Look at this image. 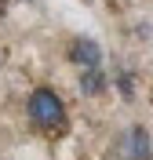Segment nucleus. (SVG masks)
I'll return each mask as SVG.
<instances>
[{
  "label": "nucleus",
  "instance_id": "obj_3",
  "mask_svg": "<svg viewBox=\"0 0 153 160\" xmlns=\"http://www.w3.org/2000/svg\"><path fill=\"white\" fill-rule=\"evenodd\" d=\"M124 160H150V135H146V128H131L124 135Z\"/></svg>",
  "mask_w": 153,
  "mask_h": 160
},
{
  "label": "nucleus",
  "instance_id": "obj_2",
  "mask_svg": "<svg viewBox=\"0 0 153 160\" xmlns=\"http://www.w3.org/2000/svg\"><path fill=\"white\" fill-rule=\"evenodd\" d=\"M69 58L77 62V66H84V69H99V66H102V48H99V40H91V37L73 40Z\"/></svg>",
  "mask_w": 153,
  "mask_h": 160
},
{
  "label": "nucleus",
  "instance_id": "obj_1",
  "mask_svg": "<svg viewBox=\"0 0 153 160\" xmlns=\"http://www.w3.org/2000/svg\"><path fill=\"white\" fill-rule=\"evenodd\" d=\"M26 109H29V120L40 131H59L62 124H66V102H62L51 88H37L29 95V102H26Z\"/></svg>",
  "mask_w": 153,
  "mask_h": 160
}]
</instances>
